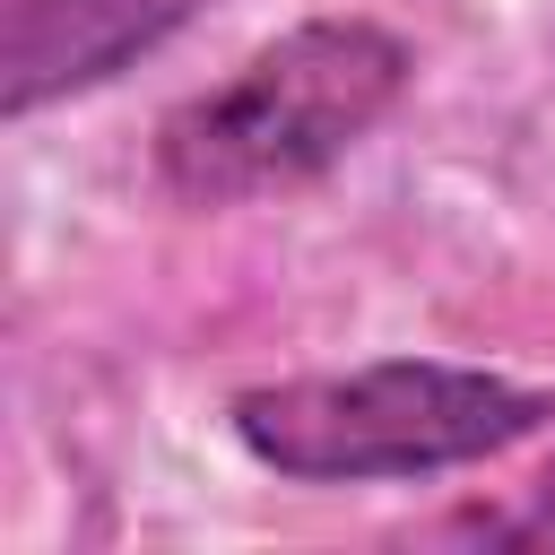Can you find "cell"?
Segmentation results:
<instances>
[{
    "mask_svg": "<svg viewBox=\"0 0 555 555\" xmlns=\"http://www.w3.org/2000/svg\"><path fill=\"white\" fill-rule=\"evenodd\" d=\"M416 87V43L364 9H321L156 113L147 173L173 208H260L347 165Z\"/></svg>",
    "mask_w": 555,
    "mask_h": 555,
    "instance_id": "obj_1",
    "label": "cell"
},
{
    "mask_svg": "<svg viewBox=\"0 0 555 555\" xmlns=\"http://www.w3.org/2000/svg\"><path fill=\"white\" fill-rule=\"evenodd\" d=\"M546 425H555L546 382L451 356H373L338 373L243 382L225 399V434L243 442V460L286 486H416L503 460Z\"/></svg>",
    "mask_w": 555,
    "mask_h": 555,
    "instance_id": "obj_2",
    "label": "cell"
},
{
    "mask_svg": "<svg viewBox=\"0 0 555 555\" xmlns=\"http://www.w3.org/2000/svg\"><path fill=\"white\" fill-rule=\"evenodd\" d=\"M208 0H0V113L35 121L165 52Z\"/></svg>",
    "mask_w": 555,
    "mask_h": 555,
    "instance_id": "obj_3",
    "label": "cell"
},
{
    "mask_svg": "<svg viewBox=\"0 0 555 555\" xmlns=\"http://www.w3.org/2000/svg\"><path fill=\"white\" fill-rule=\"evenodd\" d=\"M460 538H477V546H555V460L520 486V503H503V512H468V520H451Z\"/></svg>",
    "mask_w": 555,
    "mask_h": 555,
    "instance_id": "obj_4",
    "label": "cell"
}]
</instances>
